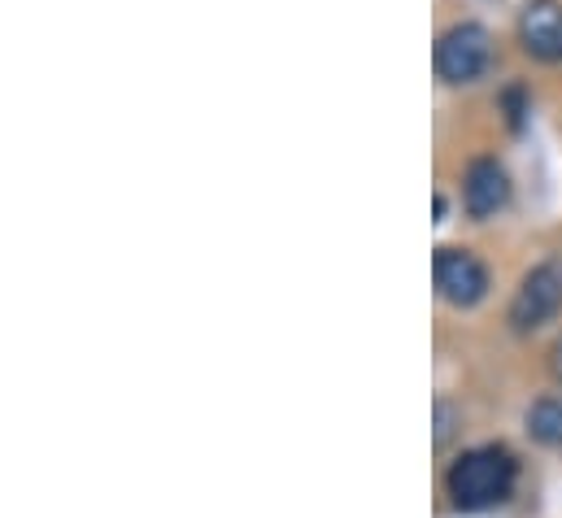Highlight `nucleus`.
<instances>
[{
    "instance_id": "1",
    "label": "nucleus",
    "mask_w": 562,
    "mask_h": 518,
    "mask_svg": "<svg viewBox=\"0 0 562 518\" xmlns=\"http://www.w3.org/2000/svg\"><path fill=\"white\" fill-rule=\"evenodd\" d=\"M515 475H519V466H515L510 449L480 444V449L458 453V462L445 475V488H449L458 510H488V506H502L510 497Z\"/></svg>"
},
{
    "instance_id": "2",
    "label": "nucleus",
    "mask_w": 562,
    "mask_h": 518,
    "mask_svg": "<svg viewBox=\"0 0 562 518\" xmlns=\"http://www.w3.org/2000/svg\"><path fill=\"white\" fill-rule=\"evenodd\" d=\"M493 61V35L480 22H458L436 40V75L453 88L475 83Z\"/></svg>"
},
{
    "instance_id": "3",
    "label": "nucleus",
    "mask_w": 562,
    "mask_h": 518,
    "mask_svg": "<svg viewBox=\"0 0 562 518\" xmlns=\"http://www.w3.org/2000/svg\"><path fill=\"white\" fill-rule=\"evenodd\" d=\"M562 309V266L559 261H541L524 274V283L515 288V301H510V327L519 336L546 327L554 314Z\"/></svg>"
},
{
    "instance_id": "4",
    "label": "nucleus",
    "mask_w": 562,
    "mask_h": 518,
    "mask_svg": "<svg viewBox=\"0 0 562 518\" xmlns=\"http://www.w3.org/2000/svg\"><path fill=\"white\" fill-rule=\"evenodd\" d=\"M431 274H436V292L458 309H471L488 296V270L467 249H440L431 261Z\"/></svg>"
},
{
    "instance_id": "5",
    "label": "nucleus",
    "mask_w": 562,
    "mask_h": 518,
    "mask_svg": "<svg viewBox=\"0 0 562 518\" xmlns=\"http://www.w3.org/2000/svg\"><path fill=\"white\" fill-rule=\"evenodd\" d=\"M510 201V174L497 157H475L462 174V205L471 218H493L502 205Z\"/></svg>"
},
{
    "instance_id": "6",
    "label": "nucleus",
    "mask_w": 562,
    "mask_h": 518,
    "mask_svg": "<svg viewBox=\"0 0 562 518\" xmlns=\"http://www.w3.org/2000/svg\"><path fill=\"white\" fill-rule=\"evenodd\" d=\"M519 40L532 57L562 61V4L559 0H532L519 13Z\"/></svg>"
},
{
    "instance_id": "7",
    "label": "nucleus",
    "mask_w": 562,
    "mask_h": 518,
    "mask_svg": "<svg viewBox=\"0 0 562 518\" xmlns=\"http://www.w3.org/2000/svg\"><path fill=\"white\" fill-rule=\"evenodd\" d=\"M528 431L550 444V449H562V401L559 396H541L532 409H528Z\"/></svg>"
},
{
    "instance_id": "8",
    "label": "nucleus",
    "mask_w": 562,
    "mask_h": 518,
    "mask_svg": "<svg viewBox=\"0 0 562 518\" xmlns=\"http://www.w3.org/2000/svg\"><path fill=\"white\" fill-rule=\"evenodd\" d=\"M550 375L562 384V336L554 340V349H550Z\"/></svg>"
}]
</instances>
